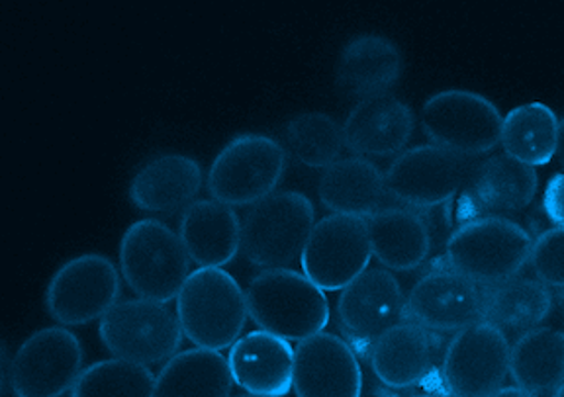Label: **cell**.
Segmentation results:
<instances>
[{"label":"cell","instance_id":"8d00e7d4","mask_svg":"<svg viewBox=\"0 0 564 397\" xmlns=\"http://www.w3.org/2000/svg\"><path fill=\"white\" fill-rule=\"evenodd\" d=\"M236 397H267V396H253V394H246V396H236Z\"/></svg>","mask_w":564,"mask_h":397},{"label":"cell","instance_id":"484cf974","mask_svg":"<svg viewBox=\"0 0 564 397\" xmlns=\"http://www.w3.org/2000/svg\"><path fill=\"white\" fill-rule=\"evenodd\" d=\"M510 376L533 396H549L564 386V333L535 327L511 344Z\"/></svg>","mask_w":564,"mask_h":397},{"label":"cell","instance_id":"d6a6232c","mask_svg":"<svg viewBox=\"0 0 564 397\" xmlns=\"http://www.w3.org/2000/svg\"><path fill=\"white\" fill-rule=\"evenodd\" d=\"M543 210L556 228L564 230V173H556L549 180L543 196Z\"/></svg>","mask_w":564,"mask_h":397},{"label":"cell","instance_id":"5bb4252c","mask_svg":"<svg viewBox=\"0 0 564 397\" xmlns=\"http://www.w3.org/2000/svg\"><path fill=\"white\" fill-rule=\"evenodd\" d=\"M337 319L352 351L369 359L372 344L408 319L404 291L397 276L387 268L365 271L339 294Z\"/></svg>","mask_w":564,"mask_h":397},{"label":"cell","instance_id":"cb8c5ba5","mask_svg":"<svg viewBox=\"0 0 564 397\" xmlns=\"http://www.w3.org/2000/svg\"><path fill=\"white\" fill-rule=\"evenodd\" d=\"M317 195L327 210L362 220L387 208L390 198L384 173L372 161L357 155L341 157L324 168Z\"/></svg>","mask_w":564,"mask_h":397},{"label":"cell","instance_id":"52a82bcc","mask_svg":"<svg viewBox=\"0 0 564 397\" xmlns=\"http://www.w3.org/2000/svg\"><path fill=\"white\" fill-rule=\"evenodd\" d=\"M503 115L490 98L470 90H441L422 107L423 133L432 145L460 157H480L500 145Z\"/></svg>","mask_w":564,"mask_h":397},{"label":"cell","instance_id":"ffe728a7","mask_svg":"<svg viewBox=\"0 0 564 397\" xmlns=\"http://www.w3.org/2000/svg\"><path fill=\"white\" fill-rule=\"evenodd\" d=\"M369 362L387 388H414L435 368V339L432 331L405 319L372 344Z\"/></svg>","mask_w":564,"mask_h":397},{"label":"cell","instance_id":"7a4b0ae2","mask_svg":"<svg viewBox=\"0 0 564 397\" xmlns=\"http://www.w3.org/2000/svg\"><path fill=\"white\" fill-rule=\"evenodd\" d=\"M176 318L198 349L224 351L241 337L249 318L247 294L221 268H198L176 298Z\"/></svg>","mask_w":564,"mask_h":397},{"label":"cell","instance_id":"8fae6325","mask_svg":"<svg viewBox=\"0 0 564 397\" xmlns=\"http://www.w3.org/2000/svg\"><path fill=\"white\" fill-rule=\"evenodd\" d=\"M120 298V274L105 255L75 256L53 274L45 308L63 327L87 326L105 318Z\"/></svg>","mask_w":564,"mask_h":397},{"label":"cell","instance_id":"7c38bea8","mask_svg":"<svg viewBox=\"0 0 564 397\" xmlns=\"http://www.w3.org/2000/svg\"><path fill=\"white\" fill-rule=\"evenodd\" d=\"M369 225L355 216L332 213L317 221L304 253L302 273L324 291L344 290L370 263Z\"/></svg>","mask_w":564,"mask_h":397},{"label":"cell","instance_id":"83f0119b","mask_svg":"<svg viewBox=\"0 0 564 397\" xmlns=\"http://www.w3.org/2000/svg\"><path fill=\"white\" fill-rule=\"evenodd\" d=\"M234 376L218 351L191 349L176 353L161 368L155 397H231Z\"/></svg>","mask_w":564,"mask_h":397},{"label":"cell","instance_id":"ba28073f","mask_svg":"<svg viewBox=\"0 0 564 397\" xmlns=\"http://www.w3.org/2000/svg\"><path fill=\"white\" fill-rule=\"evenodd\" d=\"M98 333L116 359L135 364L171 361L185 339L176 313L158 301L120 300L100 319Z\"/></svg>","mask_w":564,"mask_h":397},{"label":"cell","instance_id":"603a6c76","mask_svg":"<svg viewBox=\"0 0 564 397\" xmlns=\"http://www.w3.org/2000/svg\"><path fill=\"white\" fill-rule=\"evenodd\" d=\"M404 59L398 45L384 36L361 34L345 44L337 67L335 80L345 95L369 98L387 95L402 75Z\"/></svg>","mask_w":564,"mask_h":397},{"label":"cell","instance_id":"8992f818","mask_svg":"<svg viewBox=\"0 0 564 397\" xmlns=\"http://www.w3.org/2000/svg\"><path fill=\"white\" fill-rule=\"evenodd\" d=\"M286 170V150L263 133L234 137L216 155L208 170L212 200L236 206H253L274 195Z\"/></svg>","mask_w":564,"mask_h":397},{"label":"cell","instance_id":"74e56055","mask_svg":"<svg viewBox=\"0 0 564 397\" xmlns=\"http://www.w3.org/2000/svg\"><path fill=\"white\" fill-rule=\"evenodd\" d=\"M414 397H437V396H414Z\"/></svg>","mask_w":564,"mask_h":397},{"label":"cell","instance_id":"2e32d148","mask_svg":"<svg viewBox=\"0 0 564 397\" xmlns=\"http://www.w3.org/2000/svg\"><path fill=\"white\" fill-rule=\"evenodd\" d=\"M405 318L432 333H457L482 321V286L451 266L433 268L410 290Z\"/></svg>","mask_w":564,"mask_h":397},{"label":"cell","instance_id":"4fadbf2b","mask_svg":"<svg viewBox=\"0 0 564 397\" xmlns=\"http://www.w3.org/2000/svg\"><path fill=\"white\" fill-rule=\"evenodd\" d=\"M473 161L437 145H417L400 153L384 173L388 196L405 208L430 210L458 196Z\"/></svg>","mask_w":564,"mask_h":397},{"label":"cell","instance_id":"d590c367","mask_svg":"<svg viewBox=\"0 0 564 397\" xmlns=\"http://www.w3.org/2000/svg\"><path fill=\"white\" fill-rule=\"evenodd\" d=\"M553 397H564V386L563 388L556 389L555 394H553Z\"/></svg>","mask_w":564,"mask_h":397},{"label":"cell","instance_id":"6da1fadb","mask_svg":"<svg viewBox=\"0 0 564 397\" xmlns=\"http://www.w3.org/2000/svg\"><path fill=\"white\" fill-rule=\"evenodd\" d=\"M249 318L261 331L302 343L324 333L329 301L304 273L274 268L257 274L247 288Z\"/></svg>","mask_w":564,"mask_h":397},{"label":"cell","instance_id":"277c9868","mask_svg":"<svg viewBox=\"0 0 564 397\" xmlns=\"http://www.w3.org/2000/svg\"><path fill=\"white\" fill-rule=\"evenodd\" d=\"M191 256L178 233L163 221L140 220L123 233L120 271L141 300H176L191 276Z\"/></svg>","mask_w":564,"mask_h":397},{"label":"cell","instance_id":"7402d4cb","mask_svg":"<svg viewBox=\"0 0 564 397\" xmlns=\"http://www.w3.org/2000/svg\"><path fill=\"white\" fill-rule=\"evenodd\" d=\"M241 223L228 203L196 200L183 212L178 238L193 263L200 268H221L238 256Z\"/></svg>","mask_w":564,"mask_h":397},{"label":"cell","instance_id":"44dd1931","mask_svg":"<svg viewBox=\"0 0 564 397\" xmlns=\"http://www.w3.org/2000/svg\"><path fill=\"white\" fill-rule=\"evenodd\" d=\"M203 168L186 155H159L135 173L130 200L141 212L175 213L186 210L203 188Z\"/></svg>","mask_w":564,"mask_h":397},{"label":"cell","instance_id":"f1b7e54d","mask_svg":"<svg viewBox=\"0 0 564 397\" xmlns=\"http://www.w3.org/2000/svg\"><path fill=\"white\" fill-rule=\"evenodd\" d=\"M561 120L543 102H528L503 115V153L528 167H543L556 155Z\"/></svg>","mask_w":564,"mask_h":397},{"label":"cell","instance_id":"836d02e7","mask_svg":"<svg viewBox=\"0 0 564 397\" xmlns=\"http://www.w3.org/2000/svg\"><path fill=\"white\" fill-rule=\"evenodd\" d=\"M490 397H539L533 396V394H529L525 389L518 388V386H513V388H502L498 389L496 394H492Z\"/></svg>","mask_w":564,"mask_h":397},{"label":"cell","instance_id":"e575fe53","mask_svg":"<svg viewBox=\"0 0 564 397\" xmlns=\"http://www.w3.org/2000/svg\"><path fill=\"white\" fill-rule=\"evenodd\" d=\"M556 155L563 163L564 167V118L561 120V128H558V145H556Z\"/></svg>","mask_w":564,"mask_h":397},{"label":"cell","instance_id":"9a60e30c","mask_svg":"<svg viewBox=\"0 0 564 397\" xmlns=\"http://www.w3.org/2000/svg\"><path fill=\"white\" fill-rule=\"evenodd\" d=\"M538 188L535 168L506 153L476 161L458 192V223L521 212L535 200Z\"/></svg>","mask_w":564,"mask_h":397},{"label":"cell","instance_id":"f546056e","mask_svg":"<svg viewBox=\"0 0 564 397\" xmlns=\"http://www.w3.org/2000/svg\"><path fill=\"white\" fill-rule=\"evenodd\" d=\"M155 374L135 362L108 359L80 372L70 397H155Z\"/></svg>","mask_w":564,"mask_h":397},{"label":"cell","instance_id":"d4e9b609","mask_svg":"<svg viewBox=\"0 0 564 397\" xmlns=\"http://www.w3.org/2000/svg\"><path fill=\"white\" fill-rule=\"evenodd\" d=\"M370 249L380 265L394 273L415 271L432 251V231L420 212L405 206H387L370 216Z\"/></svg>","mask_w":564,"mask_h":397},{"label":"cell","instance_id":"ac0fdd59","mask_svg":"<svg viewBox=\"0 0 564 397\" xmlns=\"http://www.w3.org/2000/svg\"><path fill=\"white\" fill-rule=\"evenodd\" d=\"M412 108L392 95L362 98L344 122L345 147L357 157H392L404 153L414 132Z\"/></svg>","mask_w":564,"mask_h":397},{"label":"cell","instance_id":"1f68e13d","mask_svg":"<svg viewBox=\"0 0 564 397\" xmlns=\"http://www.w3.org/2000/svg\"><path fill=\"white\" fill-rule=\"evenodd\" d=\"M529 265L539 283L564 290V230H546L533 241Z\"/></svg>","mask_w":564,"mask_h":397},{"label":"cell","instance_id":"4316f807","mask_svg":"<svg viewBox=\"0 0 564 397\" xmlns=\"http://www.w3.org/2000/svg\"><path fill=\"white\" fill-rule=\"evenodd\" d=\"M553 309V294L538 278L516 276L482 288V321L500 331L525 333L545 321Z\"/></svg>","mask_w":564,"mask_h":397},{"label":"cell","instance_id":"e0dca14e","mask_svg":"<svg viewBox=\"0 0 564 397\" xmlns=\"http://www.w3.org/2000/svg\"><path fill=\"white\" fill-rule=\"evenodd\" d=\"M292 388L299 397H361V362L339 335L310 337L294 349Z\"/></svg>","mask_w":564,"mask_h":397},{"label":"cell","instance_id":"4dcf8cb0","mask_svg":"<svg viewBox=\"0 0 564 397\" xmlns=\"http://www.w3.org/2000/svg\"><path fill=\"white\" fill-rule=\"evenodd\" d=\"M286 147L302 165L327 168L341 159L344 125L324 112H302L286 124Z\"/></svg>","mask_w":564,"mask_h":397},{"label":"cell","instance_id":"30bf717a","mask_svg":"<svg viewBox=\"0 0 564 397\" xmlns=\"http://www.w3.org/2000/svg\"><path fill=\"white\" fill-rule=\"evenodd\" d=\"M83 368V346L65 327H45L20 344L9 366L17 397H62L75 386Z\"/></svg>","mask_w":564,"mask_h":397},{"label":"cell","instance_id":"9c48e42d","mask_svg":"<svg viewBox=\"0 0 564 397\" xmlns=\"http://www.w3.org/2000/svg\"><path fill=\"white\" fill-rule=\"evenodd\" d=\"M511 344L486 321L455 333L441 361V382L453 397H490L510 376Z\"/></svg>","mask_w":564,"mask_h":397},{"label":"cell","instance_id":"d6986e66","mask_svg":"<svg viewBox=\"0 0 564 397\" xmlns=\"http://www.w3.org/2000/svg\"><path fill=\"white\" fill-rule=\"evenodd\" d=\"M228 362L236 386L247 394L284 397L292 389L294 349L281 337L261 329L239 337Z\"/></svg>","mask_w":564,"mask_h":397},{"label":"cell","instance_id":"3957f363","mask_svg":"<svg viewBox=\"0 0 564 397\" xmlns=\"http://www.w3.org/2000/svg\"><path fill=\"white\" fill-rule=\"evenodd\" d=\"M533 239L508 218L467 221L445 243V265L478 286H494L520 276L531 258Z\"/></svg>","mask_w":564,"mask_h":397},{"label":"cell","instance_id":"5b68a950","mask_svg":"<svg viewBox=\"0 0 564 397\" xmlns=\"http://www.w3.org/2000/svg\"><path fill=\"white\" fill-rule=\"evenodd\" d=\"M316 225V208L300 192H274L253 203L241 223V251L263 271L286 268L304 253Z\"/></svg>","mask_w":564,"mask_h":397}]
</instances>
